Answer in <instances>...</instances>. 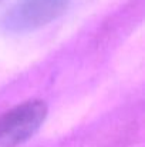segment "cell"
<instances>
[{"instance_id": "2", "label": "cell", "mask_w": 145, "mask_h": 147, "mask_svg": "<svg viewBox=\"0 0 145 147\" xmlns=\"http://www.w3.org/2000/svg\"><path fill=\"white\" fill-rule=\"evenodd\" d=\"M47 104L41 100H27L0 114V147H19L31 139L43 126Z\"/></svg>"}, {"instance_id": "1", "label": "cell", "mask_w": 145, "mask_h": 147, "mask_svg": "<svg viewBox=\"0 0 145 147\" xmlns=\"http://www.w3.org/2000/svg\"><path fill=\"white\" fill-rule=\"evenodd\" d=\"M71 0H16L3 13L0 27L10 34L39 30L61 17Z\"/></svg>"}, {"instance_id": "3", "label": "cell", "mask_w": 145, "mask_h": 147, "mask_svg": "<svg viewBox=\"0 0 145 147\" xmlns=\"http://www.w3.org/2000/svg\"><path fill=\"white\" fill-rule=\"evenodd\" d=\"M1 1H3V0H0V3H1Z\"/></svg>"}]
</instances>
